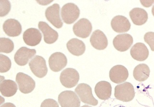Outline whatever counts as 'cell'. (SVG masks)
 <instances>
[{"label": "cell", "instance_id": "cell-11", "mask_svg": "<svg viewBox=\"0 0 154 107\" xmlns=\"http://www.w3.org/2000/svg\"><path fill=\"white\" fill-rule=\"evenodd\" d=\"M67 63V58L64 54L61 52L54 53L49 59L50 68L54 72L61 71L66 66Z\"/></svg>", "mask_w": 154, "mask_h": 107}, {"label": "cell", "instance_id": "cell-12", "mask_svg": "<svg viewBox=\"0 0 154 107\" xmlns=\"http://www.w3.org/2000/svg\"><path fill=\"white\" fill-rule=\"evenodd\" d=\"M128 76V71L126 68L122 65H116L110 70V79L114 83L117 84L122 83L127 79Z\"/></svg>", "mask_w": 154, "mask_h": 107}, {"label": "cell", "instance_id": "cell-30", "mask_svg": "<svg viewBox=\"0 0 154 107\" xmlns=\"http://www.w3.org/2000/svg\"><path fill=\"white\" fill-rule=\"evenodd\" d=\"M142 5L146 7H150L153 5L154 1H140Z\"/></svg>", "mask_w": 154, "mask_h": 107}, {"label": "cell", "instance_id": "cell-14", "mask_svg": "<svg viewBox=\"0 0 154 107\" xmlns=\"http://www.w3.org/2000/svg\"><path fill=\"white\" fill-rule=\"evenodd\" d=\"M91 43L93 47L99 50H104L108 46V40L104 33L99 30L93 32L90 38Z\"/></svg>", "mask_w": 154, "mask_h": 107}, {"label": "cell", "instance_id": "cell-32", "mask_svg": "<svg viewBox=\"0 0 154 107\" xmlns=\"http://www.w3.org/2000/svg\"><path fill=\"white\" fill-rule=\"evenodd\" d=\"M152 13L153 14V16L154 17V6L152 7Z\"/></svg>", "mask_w": 154, "mask_h": 107}, {"label": "cell", "instance_id": "cell-3", "mask_svg": "<svg viewBox=\"0 0 154 107\" xmlns=\"http://www.w3.org/2000/svg\"><path fill=\"white\" fill-rule=\"evenodd\" d=\"M61 15L64 23L71 24L79 17L80 10L75 4L67 3L62 7Z\"/></svg>", "mask_w": 154, "mask_h": 107}, {"label": "cell", "instance_id": "cell-33", "mask_svg": "<svg viewBox=\"0 0 154 107\" xmlns=\"http://www.w3.org/2000/svg\"><path fill=\"white\" fill-rule=\"evenodd\" d=\"M91 107V106H89V105H83V106H82V107Z\"/></svg>", "mask_w": 154, "mask_h": 107}, {"label": "cell", "instance_id": "cell-8", "mask_svg": "<svg viewBox=\"0 0 154 107\" xmlns=\"http://www.w3.org/2000/svg\"><path fill=\"white\" fill-rule=\"evenodd\" d=\"M60 5L54 4L48 7L45 12V17L49 21L55 28L60 29L63 26L60 16Z\"/></svg>", "mask_w": 154, "mask_h": 107}, {"label": "cell", "instance_id": "cell-28", "mask_svg": "<svg viewBox=\"0 0 154 107\" xmlns=\"http://www.w3.org/2000/svg\"><path fill=\"white\" fill-rule=\"evenodd\" d=\"M144 40L150 47L152 51H154V33L148 32L144 36Z\"/></svg>", "mask_w": 154, "mask_h": 107}, {"label": "cell", "instance_id": "cell-16", "mask_svg": "<svg viewBox=\"0 0 154 107\" xmlns=\"http://www.w3.org/2000/svg\"><path fill=\"white\" fill-rule=\"evenodd\" d=\"M38 29L42 32L44 36V41L48 44H52L55 42L58 38V33L56 30L52 29L45 22H38Z\"/></svg>", "mask_w": 154, "mask_h": 107}, {"label": "cell", "instance_id": "cell-15", "mask_svg": "<svg viewBox=\"0 0 154 107\" xmlns=\"http://www.w3.org/2000/svg\"><path fill=\"white\" fill-rule=\"evenodd\" d=\"M111 26L116 33H123L130 30L131 24L127 17L118 15L113 17L111 22Z\"/></svg>", "mask_w": 154, "mask_h": 107}, {"label": "cell", "instance_id": "cell-9", "mask_svg": "<svg viewBox=\"0 0 154 107\" xmlns=\"http://www.w3.org/2000/svg\"><path fill=\"white\" fill-rule=\"evenodd\" d=\"M93 29L91 22L86 18L79 19L74 25L73 30L76 36L82 38L88 37Z\"/></svg>", "mask_w": 154, "mask_h": 107}, {"label": "cell", "instance_id": "cell-10", "mask_svg": "<svg viewBox=\"0 0 154 107\" xmlns=\"http://www.w3.org/2000/svg\"><path fill=\"white\" fill-rule=\"evenodd\" d=\"M134 40L129 34H119L113 39V44L116 49L119 52H125L132 46Z\"/></svg>", "mask_w": 154, "mask_h": 107}, {"label": "cell", "instance_id": "cell-6", "mask_svg": "<svg viewBox=\"0 0 154 107\" xmlns=\"http://www.w3.org/2000/svg\"><path fill=\"white\" fill-rule=\"evenodd\" d=\"M16 79L19 90L23 94L31 93L35 88V81L26 74L19 72L17 74Z\"/></svg>", "mask_w": 154, "mask_h": 107}, {"label": "cell", "instance_id": "cell-1", "mask_svg": "<svg viewBox=\"0 0 154 107\" xmlns=\"http://www.w3.org/2000/svg\"><path fill=\"white\" fill-rule=\"evenodd\" d=\"M115 97L118 100L123 102H129L135 96L134 88L131 83L125 82L119 84L115 88Z\"/></svg>", "mask_w": 154, "mask_h": 107}, {"label": "cell", "instance_id": "cell-13", "mask_svg": "<svg viewBox=\"0 0 154 107\" xmlns=\"http://www.w3.org/2000/svg\"><path fill=\"white\" fill-rule=\"evenodd\" d=\"M36 54V50L31 49L26 47H21L14 55V61L20 66H25L28 64L29 59H31Z\"/></svg>", "mask_w": 154, "mask_h": 107}, {"label": "cell", "instance_id": "cell-19", "mask_svg": "<svg viewBox=\"0 0 154 107\" xmlns=\"http://www.w3.org/2000/svg\"><path fill=\"white\" fill-rule=\"evenodd\" d=\"M130 53L131 57L135 60L143 61L148 58L149 50L144 43L138 42L132 46Z\"/></svg>", "mask_w": 154, "mask_h": 107}, {"label": "cell", "instance_id": "cell-21", "mask_svg": "<svg viewBox=\"0 0 154 107\" xmlns=\"http://www.w3.org/2000/svg\"><path fill=\"white\" fill-rule=\"evenodd\" d=\"M129 14L132 22L136 25H143L148 20L147 13L145 10L141 8L132 9Z\"/></svg>", "mask_w": 154, "mask_h": 107}, {"label": "cell", "instance_id": "cell-25", "mask_svg": "<svg viewBox=\"0 0 154 107\" xmlns=\"http://www.w3.org/2000/svg\"><path fill=\"white\" fill-rule=\"evenodd\" d=\"M14 49L13 42L9 38H0V52L1 53H10Z\"/></svg>", "mask_w": 154, "mask_h": 107}, {"label": "cell", "instance_id": "cell-29", "mask_svg": "<svg viewBox=\"0 0 154 107\" xmlns=\"http://www.w3.org/2000/svg\"><path fill=\"white\" fill-rule=\"evenodd\" d=\"M41 107H59V105L54 99H46L42 103Z\"/></svg>", "mask_w": 154, "mask_h": 107}, {"label": "cell", "instance_id": "cell-24", "mask_svg": "<svg viewBox=\"0 0 154 107\" xmlns=\"http://www.w3.org/2000/svg\"><path fill=\"white\" fill-rule=\"evenodd\" d=\"M150 72V71L147 65L145 64H140L135 68L133 75L136 81L143 82L148 78Z\"/></svg>", "mask_w": 154, "mask_h": 107}, {"label": "cell", "instance_id": "cell-5", "mask_svg": "<svg viewBox=\"0 0 154 107\" xmlns=\"http://www.w3.org/2000/svg\"><path fill=\"white\" fill-rule=\"evenodd\" d=\"M29 66L33 74L39 78L45 77L48 72L45 60L40 55H35L29 62Z\"/></svg>", "mask_w": 154, "mask_h": 107}, {"label": "cell", "instance_id": "cell-26", "mask_svg": "<svg viewBox=\"0 0 154 107\" xmlns=\"http://www.w3.org/2000/svg\"><path fill=\"white\" fill-rule=\"evenodd\" d=\"M11 61L8 57L4 55H0V72L5 73L11 68Z\"/></svg>", "mask_w": 154, "mask_h": 107}, {"label": "cell", "instance_id": "cell-17", "mask_svg": "<svg viewBox=\"0 0 154 107\" xmlns=\"http://www.w3.org/2000/svg\"><path fill=\"white\" fill-rule=\"evenodd\" d=\"M23 40L26 45L30 46H35L41 42L42 35L40 30L36 28H29L24 32Z\"/></svg>", "mask_w": 154, "mask_h": 107}, {"label": "cell", "instance_id": "cell-27", "mask_svg": "<svg viewBox=\"0 0 154 107\" xmlns=\"http://www.w3.org/2000/svg\"><path fill=\"white\" fill-rule=\"evenodd\" d=\"M11 10V4L9 1H1L0 17L6 16Z\"/></svg>", "mask_w": 154, "mask_h": 107}, {"label": "cell", "instance_id": "cell-18", "mask_svg": "<svg viewBox=\"0 0 154 107\" xmlns=\"http://www.w3.org/2000/svg\"><path fill=\"white\" fill-rule=\"evenodd\" d=\"M3 30L8 36L17 37L21 33V25L16 19H8L3 24Z\"/></svg>", "mask_w": 154, "mask_h": 107}, {"label": "cell", "instance_id": "cell-22", "mask_svg": "<svg viewBox=\"0 0 154 107\" xmlns=\"http://www.w3.org/2000/svg\"><path fill=\"white\" fill-rule=\"evenodd\" d=\"M66 47L71 54L76 56L83 55L85 51V43L78 39L73 38L67 42Z\"/></svg>", "mask_w": 154, "mask_h": 107}, {"label": "cell", "instance_id": "cell-2", "mask_svg": "<svg viewBox=\"0 0 154 107\" xmlns=\"http://www.w3.org/2000/svg\"><path fill=\"white\" fill-rule=\"evenodd\" d=\"M75 92L84 103L92 106L97 105L98 101L94 97L92 89L88 84L83 83L78 84L75 89Z\"/></svg>", "mask_w": 154, "mask_h": 107}, {"label": "cell", "instance_id": "cell-4", "mask_svg": "<svg viewBox=\"0 0 154 107\" xmlns=\"http://www.w3.org/2000/svg\"><path fill=\"white\" fill-rule=\"evenodd\" d=\"M79 80V72L73 68H66L60 74V82L66 88H71L75 87Z\"/></svg>", "mask_w": 154, "mask_h": 107}, {"label": "cell", "instance_id": "cell-20", "mask_svg": "<svg viewBox=\"0 0 154 107\" xmlns=\"http://www.w3.org/2000/svg\"><path fill=\"white\" fill-rule=\"evenodd\" d=\"M94 91L99 99L101 100H107L111 96L112 87L109 82L100 81L96 84Z\"/></svg>", "mask_w": 154, "mask_h": 107}, {"label": "cell", "instance_id": "cell-7", "mask_svg": "<svg viewBox=\"0 0 154 107\" xmlns=\"http://www.w3.org/2000/svg\"><path fill=\"white\" fill-rule=\"evenodd\" d=\"M58 102L61 107H79L81 101L75 92L65 91L58 96Z\"/></svg>", "mask_w": 154, "mask_h": 107}, {"label": "cell", "instance_id": "cell-31", "mask_svg": "<svg viewBox=\"0 0 154 107\" xmlns=\"http://www.w3.org/2000/svg\"><path fill=\"white\" fill-rule=\"evenodd\" d=\"M1 107H16V106L14 104L8 102L4 104L3 105L1 106Z\"/></svg>", "mask_w": 154, "mask_h": 107}, {"label": "cell", "instance_id": "cell-23", "mask_svg": "<svg viewBox=\"0 0 154 107\" xmlns=\"http://www.w3.org/2000/svg\"><path fill=\"white\" fill-rule=\"evenodd\" d=\"M17 89L16 82L11 80H4L1 82L0 91L3 96L5 97L13 96L17 93Z\"/></svg>", "mask_w": 154, "mask_h": 107}]
</instances>
